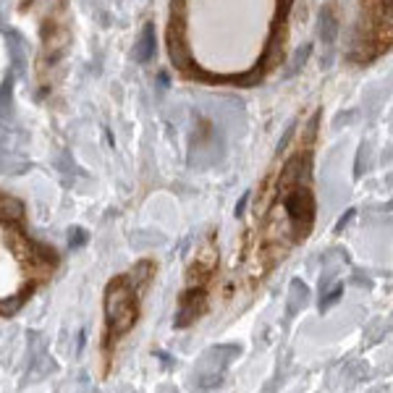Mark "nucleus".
Returning <instances> with one entry per match:
<instances>
[{
    "label": "nucleus",
    "mask_w": 393,
    "mask_h": 393,
    "mask_svg": "<svg viewBox=\"0 0 393 393\" xmlns=\"http://www.w3.org/2000/svg\"><path fill=\"white\" fill-rule=\"evenodd\" d=\"M233 357H221V346L215 351H207L205 357L199 359V365H196V383L202 385V388H213V385L221 383V375L226 365L231 362Z\"/></svg>",
    "instance_id": "obj_2"
},
{
    "label": "nucleus",
    "mask_w": 393,
    "mask_h": 393,
    "mask_svg": "<svg viewBox=\"0 0 393 393\" xmlns=\"http://www.w3.org/2000/svg\"><path fill=\"white\" fill-rule=\"evenodd\" d=\"M153 273H155V265H153V262H147V260H142V262H137V265L128 270V275H123V278H126V283L131 286V289L139 291V289H145L147 281L153 278Z\"/></svg>",
    "instance_id": "obj_6"
},
{
    "label": "nucleus",
    "mask_w": 393,
    "mask_h": 393,
    "mask_svg": "<svg viewBox=\"0 0 393 393\" xmlns=\"http://www.w3.org/2000/svg\"><path fill=\"white\" fill-rule=\"evenodd\" d=\"M317 32H320V40L325 45H333L336 37H338V18H336V11L331 6H325L320 11V24H317Z\"/></svg>",
    "instance_id": "obj_4"
},
{
    "label": "nucleus",
    "mask_w": 393,
    "mask_h": 393,
    "mask_svg": "<svg viewBox=\"0 0 393 393\" xmlns=\"http://www.w3.org/2000/svg\"><path fill=\"white\" fill-rule=\"evenodd\" d=\"M134 60L137 63H147V60L155 55V32H153V24H147L142 29V35H139L137 45H134V50H131Z\"/></svg>",
    "instance_id": "obj_5"
},
{
    "label": "nucleus",
    "mask_w": 393,
    "mask_h": 393,
    "mask_svg": "<svg viewBox=\"0 0 393 393\" xmlns=\"http://www.w3.org/2000/svg\"><path fill=\"white\" fill-rule=\"evenodd\" d=\"M32 289H35V286H26V289L21 291L18 297H13V299H3V301H0V315H3V317L16 315L18 309H21V304H24V301L29 299V297H32Z\"/></svg>",
    "instance_id": "obj_8"
},
{
    "label": "nucleus",
    "mask_w": 393,
    "mask_h": 393,
    "mask_svg": "<svg viewBox=\"0 0 393 393\" xmlns=\"http://www.w3.org/2000/svg\"><path fill=\"white\" fill-rule=\"evenodd\" d=\"M309 52H312V48H309V45H307V48H301V52H297V58H294V66H291L289 74H294L297 69H301V66H304V60L309 58Z\"/></svg>",
    "instance_id": "obj_11"
},
{
    "label": "nucleus",
    "mask_w": 393,
    "mask_h": 393,
    "mask_svg": "<svg viewBox=\"0 0 393 393\" xmlns=\"http://www.w3.org/2000/svg\"><path fill=\"white\" fill-rule=\"evenodd\" d=\"M291 6H294V0H278V18H281V21L289 16Z\"/></svg>",
    "instance_id": "obj_12"
},
{
    "label": "nucleus",
    "mask_w": 393,
    "mask_h": 393,
    "mask_svg": "<svg viewBox=\"0 0 393 393\" xmlns=\"http://www.w3.org/2000/svg\"><path fill=\"white\" fill-rule=\"evenodd\" d=\"M341 294H343L341 286H333V289L328 291V294H325L323 299H320V309H323V312H325V309H328V307H333L336 301L341 299Z\"/></svg>",
    "instance_id": "obj_10"
},
{
    "label": "nucleus",
    "mask_w": 393,
    "mask_h": 393,
    "mask_svg": "<svg viewBox=\"0 0 393 393\" xmlns=\"http://www.w3.org/2000/svg\"><path fill=\"white\" fill-rule=\"evenodd\" d=\"M205 309V291H187V297L181 299L179 315H176V328H187L194 317H199V312Z\"/></svg>",
    "instance_id": "obj_3"
},
{
    "label": "nucleus",
    "mask_w": 393,
    "mask_h": 393,
    "mask_svg": "<svg viewBox=\"0 0 393 393\" xmlns=\"http://www.w3.org/2000/svg\"><path fill=\"white\" fill-rule=\"evenodd\" d=\"M304 301H307V286H304V283L301 281H294L291 283V312H294V309H297V304H299V307H304Z\"/></svg>",
    "instance_id": "obj_9"
},
{
    "label": "nucleus",
    "mask_w": 393,
    "mask_h": 393,
    "mask_svg": "<svg viewBox=\"0 0 393 393\" xmlns=\"http://www.w3.org/2000/svg\"><path fill=\"white\" fill-rule=\"evenodd\" d=\"M24 205L13 196H0V221L3 223H21Z\"/></svg>",
    "instance_id": "obj_7"
},
{
    "label": "nucleus",
    "mask_w": 393,
    "mask_h": 393,
    "mask_svg": "<svg viewBox=\"0 0 393 393\" xmlns=\"http://www.w3.org/2000/svg\"><path fill=\"white\" fill-rule=\"evenodd\" d=\"M0 171H6V160L3 157H0Z\"/></svg>",
    "instance_id": "obj_15"
},
{
    "label": "nucleus",
    "mask_w": 393,
    "mask_h": 393,
    "mask_svg": "<svg viewBox=\"0 0 393 393\" xmlns=\"http://www.w3.org/2000/svg\"><path fill=\"white\" fill-rule=\"evenodd\" d=\"M139 315V304L134 297V289L126 283V278H116L105 291V320L108 331L113 336L128 333Z\"/></svg>",
    "instance_id": "obj_1"
},
{
    "label": "nucleus",
    "mask_w": 393,
    "mask_h": 393,
    "mask_svg": "<svg viewBox=\"0 0 393 393\" xmlns=\"http://www.w3.org/2000/svg\"><path fill=\"white\" fill-rule=\"evenodd\" d=\"M84 241V233H82V228H71V247H79Z\"/></svg>",
    "instance_id": "obj_13"
},
{
    "label": "nucleus",
    "mask_w": 393,
    "mask_h": 393,
    "mask_svg": "<svg viewBox=\"0 0 393 393\" xmlns=\"http://www.w3.org/2000/svg\"><path fill=\"white\" fill-rule=\"evenodd\" d=\"M351 215H354V210H349V213H346V218H343V221H338V226H336V228H338V231H341L343 226H346V223L351 221Z\"/></svg>",
    "instance_id": "obj_14"
}]
</instances>
